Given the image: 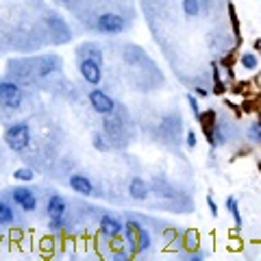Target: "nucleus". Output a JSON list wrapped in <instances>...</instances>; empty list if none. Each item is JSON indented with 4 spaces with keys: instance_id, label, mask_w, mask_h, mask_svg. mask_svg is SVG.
Here are the masks:
<instances>
[{
    "instance_id": "29",
    "label": "nucleus",
    "mask_w": 261,
    "mask_h": 261,
    "mask_svg": "<svg viewBox=\"0 0 261 261\" xmlns=\"http://www.w3.org/2000/svg\"><path fill=\"white\" fill-rule=\"evenodd\" d=\"M172 238H176V231H172V228H168V231H166V240H172Z\"/></svg>"
},
{
    "instance_id": "11",
    "label": "nucleus",
    "mask_w": 261,
    "mask_h": 261,
    "mask_svg": "<svg viewBox=\"0 0 261 261\" xmlns=\"http://www.w3.org/2000/svg\"><path fill=\"white\" fill-rule=\"evenodd\" d=\"M70 187H72V190H74L76 194H81V196H92V194H94L92 181H89L87 176H83V174L70 176Z\"/></svg>"
},
{
    "instance_id": "9",
    "label": "nucleus",
    "mask_w": 261,
    "mask_h": 261,
    "mask_svg": "<svg viewBox=\"0 0 261 261\" xmlns=\"http://www.w3.org/2000/svg\"><path fill=\"white\" fill-rule=\"evenodd\" d=\"M128 194H130V198L133 200H146L150 196V187H148V183H146L144 178L135 176V178H130L128 181Z\"/></svg>"
},
{
    "instance_id": "16",
    "label": "nucleus",
    "mask_w": 261,
    "mask_h": 261,
    "mask_svg": "<svg viewBox=\"0 0 261 261\" xmlns=\"http://www.w3.org/2000/svg\"><path fill=\"white\" fill-rule=\"evenodd\" d=\"M240 63L244 70H257L259 68V57L255 53H242Z\"/></svg>"
},
{
    "instance_id": "19",
    "label": "nucleus",
    "mask_w": 261,
    "mask_h": 261,
    "mask_svg": "<svg viewBox=\"0 0 261 261\" xmlns=\"http://www.w3.org/2000/svg\"><path fill=\"white\" fill-rule=\"evenodd\" d=\"M183 246H185V250H196V248H198V233H196V231H187Z\"/></svg>"
},
{
    "instance_id": "27",
    "label": "nucleus",
    "mask_w": 261,
    "mask_h": 261,
    "mask_svg": "<svg viewBox=\"0 0 261 261\" xmlns=\"http://www.w3.org/2000/svg\"><path fill=\"white\" fill-rule=\"evenodd\" d=\"M196 142H198V140H196V133H194V130H187V133H185L187 148H196Z\"/></svg>"
},
{
    "instance_id": "24",
    "label": "nucleus",
    "mask_w": 261,
    "mask_h": 261,
    "mask_svg": "<svg viewBox=\"0 0 261 261\" xmlns=\"http://www.w3.org/2000/svg\"><path fill=\"white\" fill-rule=\"evenodd\" d=\"M187 105H190V109H192V113L196 116V120H198V116H200V107H198V100H196V96H192V94H187Z\"/></svg>"
},
{
    "instance_id": "3",
    "label": "nucleus",
    "mask_w": 261,
    "mask_h": 261,
    "mask_svg": "<svg viewBox=\"0 0 261 261\" xmlns=\"http://www.w3.org/2000/svg\"><path fill=\"white\" fill-rule=\"evenodd\" d=\"M87 98H89L92 109L96 113H100V116H111L116 111V102H113V98L109 94H105V89H92Z\"/></svg>"
},
{
    "instance_id": "14",
    "label": "nucleus",
    "mask_w": 261,
    "mask_h": 261,
    "mask_svg": "<svg viewBox=\"0 0 261 261\" xmlns=\"http://www.w3.org/2000/svg\"><path fill=\"white\" fill-rule=\"evenodd\" d=\"M13 220H15L13 209L7 205L5 200H0V226H9V224H13Z\"/></svg>"
},
{
    "instance_id": "8",
    "label": "nucleus",
    "mask_w": 261,
    "mask_h": 261,
    "mask_svg": "<svg viewBox=\"0 0 261 261\" xmlns=\"http://www.w3.org/2000/svg\"><path fill=\"white\" fill-rule=\"evenodd\" d=\"M124 231V224L120 222V220H116L113 216H102L100 218V233L105 235V238H118V235Z\"/></svg>"
},
{
    "instance_id": "22",
    "label": "nucleus",
    "mask_w": 261,
    "mask_h": 261,
    "mask_svg": "<svg viewBox=\"0 0 261 261\" xmlns=\"http://www.w3.org/2000/svg\"><path fill=\"white\" fill-rule=\"evenodd\" d=\"M92 144H94V148L96 150H100V152H105V150H109V146H107V142L102 140V133H94V140H92Z\"/></svg>"
},
{
    "instance_id": "17",
    "label": "nucleus",
    "mask_w": 261,
    "mask_h": 261,
    "mask_svg": "<svg viewBox=\"0 0 261 261\" xmlns=\"http://www.w3.org/2000/svg\"><path fill=\"white\" fill-rule=\"evenodd\" d=\"M183 13L187 18H196L200 13V0H183Z\"/></svg>"
},
{
    "instance_id": "23",
    "label": "nucleus",
    "mask_w": 261,
    "mask_h": 261,
    "mask_svg": "<svg viewBox=\"0 0 261 261\" xmlns=\"http://www.w3.org/2000/svg\"><path fill=\"white\" fill-rule=\"evenodd\" d=\"M228 15H231V24H233L235 35H238V39H240V22H238V15H235V7L233 5H228Z\"/></svg>"
},
{
    "instance_id": "4",
    "label": "nucleus",
    "mask_w": 261,
    "mask_h": 261,
    "mask_svg": "<svg viewBox=\"0 0 261 261\" xmlns=\"http://www.w3.org/2000/svg\"><path fill=\"white\" fill-rule=\"evenodd\" d=\"M79 72L89 85H98L102 81V63L96 59H89V57H83L79 61Z\"/></svg>"
},
{
    "instance_id": "20",
    "label": "nucleus",
    "mask_w": 261,
    "mask_h": 261,
    "mask_svg": "<svg viewBox=\"0 0 261 261\" xmlns=\"http://www.w3.org/2000/svg\"><path fill=\"white\" fill-rule=\"evenodd\" d=\"M248 140L255 144H261V122H252L248 126Z\"/></svg>"
},
{
    "instance_id": "28",
    "label": "nucleus",
    "mask_w": 261,
    "mask_h": 261,
    "mask_svg": "<svg viewBox=\"0 0 261 261\" xmlns=\"http://www.w3.org/2000/svg\"><path fill=\"white\" fill-rule=\"evenodd\" d=\"M207 207H209V211H211V216H218V205H216V200H214V196H207Z\"/></svg>"
},
{
    "instance_id": "13",
    "label": "nucleus",
    "mask_w": 261,
    "mask_h": 261,
    "mask_svg": "<svg viewBox=\"0 0 261 261\" xmlns=\"http://www.w3.org/2000/svg\"><path fill=\"white\" fill-rule=\"evenodd\" d=\"M150 244H152V240H150L148 231L140 224V228H137V252H146L150 248Z\"/></svg>"
},
{
    "instance_id": "31",
    "label": "nucleus",
    "mask_w": 261,
    "mask_h": 261,
    "mask_svg": "<svg viewBox=\"0 0 261 261\" xmlns=\"http://www.w3.org/2000/svg\"><path fill=\"white\" fill-rule=\"evenodd\" d=\"M259 44H261V42H259Z\"/></svg>"
},
{
    "instance_id": "5",
    "label": "nucleus",
    "mask_w": 261,
    "mask_h": 261,
    "mask_svg": "<svg viewBox=\"0 0 261 261\" xmlns=\"http://www.w3.org/2000/svg\"><path fill=\"white\" fill-rule=\"evenodd\" d=\"M96 29L100 33H109V35H116V33H122L126 29V22L122 15L118 13H102L96 22Z\"/></svg>"
},
{
    "instance_id": "12",
    "label": "nucleus",
    "mask_w": 261,
    "mask_h": 261,
    "mask_svg": "<svg viewBox=\"0 0 261 261\" xmlns=\"http://www.w3.org/2000/svg\"><path fill=\"white\" fill-rule=\"evenodd\" d=\"M83 57H89V59H96V61H100L102 63V59H105V55H102V50H100V46H96V44H83L79 48V59H83Z\"/></svg>"
},
{
    "instance_id": "2",
    "label": "nucleus",
    "mask_w": 261,
    "mask_h": 261,
    "mask_svg": "<svg viewBox=\"0 0 261 261\" xmlns=\"http://www.w3.org/2000/svg\"><path fill=\"white\" fill-rule=\"evenodd\" d=\"M24 100V92L20 83L13 81H0V105L7 109H18Z\"/></svg>"
},
{
    "instance_id": "10",
    "label": "nucleus",
    "mask_w": 261,
    "mask_h": 261,
    "mask_svg": "<svg viewBox=\"0 0 261 261\" xmlns=\"http://www.w3.org/2000/svg\"><path fill=\"white\" fill-rule=\"evenodd\" d=\"M65 209H68V205H65V198H63V196L53 194L50 198H48V205H46L48 218H61V216H65Z\"/></svg>"
},
{
    "instance_id": "15",
    "label": "nucleus",
    "mask_w": 261,
    "mask_h": 261,
    "mask_svg": "<svg viewBox=\"0 0 261 261\" xmlns=\"http://www.w3.org/2000/svg\"><path fill=\"white\" fill-rule=\"evenodd\" d=\"M226 209L231 211V216L235 220V226H242V214H240V202L235 196H228L226 198Z\"/></svg>"
},
{
    "instance_id": "18",
    "label": "nucleus",
    "mask_w": 261,
    "mask_h": 261,
    "mask_svg": "<svg viewBox=\"0 0 261 261\" xmlns=\"http://www.w3.org/2000/svg\"><path fill=\"white\" fill-rule=\"evenodd\" d=\"M13 178H15V181H22V183H29V181L35 178V172H33L31 168H18L13 172Z\"/></svg>"
},
{
    "instance_id": "7",
    "label": "nucleus",
    "mask_w": 261,
    "mask_h": 261,
    "mask_svg": "<svg viewBox=\"0 0 261 261\" xmlns=\"http://www.w3.org/2000/svg\"><path fill=\"white\" fill-rule=\"evenodd\" d=\"M198 122H200L202 130H205V137H207L209 146H211V148H216V140H214V130H216V124H218V122H216V111L209 109V111H205V113H200Z\"/></svg>"
},
{
    "instance_id": "1",
    "label": "nucleus",
    "mask_w": 261,
    "mask_h": 261,
    "mask_svg": "<svg viewBox=\"0 0 261 261\" xmlns=\"http://www.w3.org/2000/svg\"><path fill=\"white\" fill-rule=\"evenodd\" d=\"M3 140L13 152H22L31 144V128L27 122H13L11 126H7Z\"/></svg>"
},
{
    "instance_id": "21",
    "label": "nucleus",
    "mask_w": 261,
    "mask_h": 261,
    "mask_svg": "<svg viewBox=\"0 0 261 261\" xmlns=\"http://www.w3.org/2000/svg\"><path fill=\"white\" fill-rule=\"evenodd\" d=\"M214 92L216 94H222L224 92V83L220 81V68H218V63H214Z\"/></svg>"
},
{
    "instance_id": "25",
    "label": "nucleus",
    "mask_w": 261,
    "mask_h": 261,
    "mask_svg": "<svg viewBox=\"0 0 261 261\" xmlns=\"http://www.w3.org/2000/svg\"><path fill=\"white\" fill-rule=\"evenodd\" d=\"M48 226H50V231H61V228L65 226V220H63V216L61 218H50V222H48Z\"/></svg>"
},
{
    "instance_id": "30",
    "label": "nucleus",
    "mask_w": 261,
    "mask_h": 261,
    "mask_svg": "<svg viewBox=\"0 0 261 261\" xmlns=\"http://www.w3.org/2000/svg\"><path fill=\"white\" fill-rule=\"evenodd\" d=\"M196 94H198V96H209V92H207V89H202V87H196Z\"/></svg>"
},
{
    "instance_id": "26",
    "label": "nucleus",
    "mask_w": 261,
    "mask_h": 261,
    "mask_svg": "<svg viewBox=\"0 0 261 261\" xmlns=\"http://www.w3.org/2000/svg\"><path fill=\"white\" fill-rule=\"evenodd\" d=\"M130 255H133V252H130L128 248H122V250H116L113 252V261H126Z\"/></svg>"
},
{
    "instance_id": "6",
    "label": "nucleus",
    "mask_w": 261,
    "mask_h": 261,
    "mask_svg": "<svg viewBox=\"0 0 261 261\" xmlns=\"http://www.w3.org/2000/svg\"><path fill=\"white\" fill-rule=\"evenodd\" d=\"M11 198L22 211H35L37 209V196L33 194L29 187H15L11 192Z\"/></svg>"
}]
</instances>
